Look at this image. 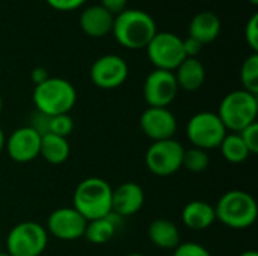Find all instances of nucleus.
Listing matches in <instances>:
<instances>
[{"mask_svg": "<svg viewBox=\"0 0 258 256\" xmlns=\"http://www.w3.org/2000/svg\"><path fill=\"white\" fill-rule=\"evenodd\" d=\"M112 33L119 45L128 50L147 48L157 33L154 18L141 9H125L113 20Z\"/></svg>", "mask_w": 258, "mask_h": 256, "instance_id": "1", "label": "nucleus"}, {"mask_svg": "<svg viewBox=\"0 0 258 256\" xmlns=\"http://www.w3.org/2000/svg\"><path fill=\"white\" fill-rule=\"evenodd\" d=\"M110 184L98 177H89L80 181L73 195V208L88 222L106 217L112 213Z\"/></svg>", "mask_w": 258, "mask_h": 256, "instance_id": "2", "label": "nucleus"}, {"mask_svg": "<svg viewBox=\"0 0 258 256\" xmlns=\"http://www.w3.org/2000/svg\"><path fill=\"white\" fill-rule=\"evenodd\" d=\"M216 220L227 228L248 229L257 220L258 207L254 196L245 190H230L224 193L215 205Z\"/></svg>", "mask_w": 258, "mask_h": 256, "instance_id": "3", "label": "nucleus"}, {"mask_svg": "<svg viewBox=\"0 0 258 256\" xmlns=\"http://www.w3.org/2000/svg\"><path fill=\"white\" fill-rule=\"evenodd\" d=\"M32 98L38 112L56 116L70 113L76 106L77 92L68 80L62 77H48L44 83L35 86Z\"/></svg>", "mask_w": 258, "mask_h": 256, "instance_id": "4", "label": "nucleus"}, {"mask_svg": "<svg viewBox=\"0 0 258 256\" xmlns=\"http://www.w3.org/2000/svg\"><path fill=\"white\" fill-rule=\"evenodd\" d=\"M218 116L225 125L227 131L239 133L248 125L257 122L258 98L243 89L227 94L218 109Z\"/></svg>", "mask_w": 258, "mask_h": 256, "instance_id": "5", "label": "nucleus"}, {"mask_svg": "<svg viewBox=\"0 0 258 256\" xmlns=\"http://www.w3.org/2000/svg\"><path fill=\"white\" fill-rule=\"evenodd\" d=\"M48 243L45 228L36 222L15 225L6 237V252L11 256H41Z\"/></svg>", "mask_w": 258, "mask_h": 256, "instance_id": "6", "label": "nucleus"}, {"mask_svg": "<svg viewBox=\"0 0 258 256\" xmlns=\"http://www.w3.org/2000/svg\"><path fill=\"white\" fill-rule=\"evenodd\" d=\"M227 133L228 131L219 119L218 113L213 112L195 113L186 127V134L192 146L204 151L219 148Z\"/></svg>", "mask_w": 258, "mask_h": 256, "instance_id": "7", "label": "nucleus"}, {"mask_svg": "<svg viewBox=\"0 0 258 256\" xmlns=\"http://www.w3.org/2000/svg\"><path fill=\"white\" fill-rule=\"evenodd\" d=\"M184 149L175 139L153 142L145 152V166L156 177H171L181 169Z\"/></svg>", "mask_w": 258, "mask_h": 256, "instance_id": "8", "label": "nucleus"}, {"mask_svg": "<svg viewBox=\"0 0 258 256\" xmlns=\"http://www.w3.org/2000/svg\"><path fill=\"white\" fill-rule=\"evenodd\" d=\"M147 54L156 69L175 71L186 59L183 50V38L172 32H159L147 45Z\"/></svg>", "mask_w": 258, "mask_h": 256, "instance_id": "9", "label": "nucleus"}, {"mask_svg": "<svg viewBox=\"0 0 258 256\" xmlns=\"http://www.w3.org/2000/svg\"><path fill=\"white\" fill-rule=\"evenodd\" d=\"M88 220L73 207H60L50 213L45 231L62 241H74L83 238Z\"/></svg>", "mask_w": 258, "mask_h": 256, "instance_id": "10", "label": "nucleus"}, {"mask_svg": "<svg viewBox=\"0 0 258 256\" xmlns=\"http://www.w3.org/2000/svg\"><path fill=\"white\" fill-rule=\"evenodd\" d=\"M144 100L148 107H168L178 94V84L172 71L154 69L144 81Z\"/></svg>", "mask_w": 258, "mask_h": 256, "instance_id": "11", "label": "nucleus"}, {"mask_svg": "<svg viewBox=\"0 0 258 256\" xmlns=\"http://www.w3.org/2000/svg\"><path fill=\"white\" fill-rule=\"evenodd\" d=\"M89 77L100 89H116L127 80L128 65L121 56L104 54L92 63Z\"/></svg>", "mask_w": 258, "mask_h": 256, "instance_id": "12", "label": "nucleus"}, {"mask_svg": "<svg viewBox=\"0 0 258 256\" xmlns=\"http://www.w3.org/2000/svg\"><path fill=\"white\" fill-rule=\"evenodd\" d=\"M142 133L153 142L174 139L177 118L168 107H148L139 119Z\"/></svg>", "mask_w": 258, "mask_h": 256, "instance_id": "13", "label": "nucleus"}, {"mask_svg": "<svg viewBox=\"0 0 258 256\" xmlns=\"http://www.w3.org/2000/svg\"><path fill=\"white\" fill-rule=\"evenodd\" d=\"M41 136L29 125L14 130L5 140V149L15 163H29L39 157Z\"/></svg>", "mask_w": 258, "mask_h": 256, "instance_id": "14", "label": "nucleus"}, {"mask_svg": "<svg viewBox=\"0 0 258 256\" xmlns=\"http://www.w3.org/2000/svg\"><path fill=\"white\" fill-rule=\"evenodd\" d=\"M144 202L145 193L138 183H122L112 192V213L122 219L141 211Z\"/></svg>", "mask_w": 258, "mask_h": 256, "instance_id": "15", "label": "nucleus"}, {"mask_svg": "<svg viewBox=\"0 0 258 256\" xmlns=\"http://www.w3.org/2000/svg\"><path fill=\"white\" fill-rule=\"evenodd\" d=\"M115 17L101 5H92L82 11L79 23L85 35L91 38H103L112 33Z\"/></svg>", "mask_w": 258, "mask_h": 256, "instance_id": "16", "label": "nucleus"}, {"mask_svg": "<svg viewBox=\"0 0 258 256\" xmlns=\"http://www.w3.org/2000/svg\"><path fill=\"white\" fill-rule=\"evenodd\" d=\"M181 220L190 231H206L216 222L215 205L206 201H190L181 211Z\"/></svg>", "mask_w": 258, "mask_h": 256, "instance_id": "17", "label": "nucleus"}, {"mask_svg": "<svg viewBox=\"0 0 258 256\" xmlns=\"http://www.w3.org/2000/svg\"><path fill=\"white\" fill-rule=\"evenodd\" d=\"M221 20L215 12L201 11L190 20L189 24V36L197 39L200 44L206 45L213 42L221 33Z\"/></svg>", "mask_w": 258, "mask_h": 256, "instance_id": "18", "label": "nucleus"}, {"mask_svg": "<svg viewBox=\"0 0 258 256\" xmlns=\"http://www.w3.org/2000/svg\"><path fill=\"white\" fill-rule=\"evenodd\" d=\"M178 89L195 92L203 88L206 81V68L198 57H186L174 71Z\"/></svg>", "mask_w": 258, "mask_h": 256, "instance_id": "19", "label": "nucleus"}, {"mask_svg": "<svg viewBox=\"0 0 258 256\" xmlns=\"http://www.w3.org/2000/svg\"><path fill=\"white\" fill-rule=\"evenodd\" d=\"M121 225H122V217L116 216L115 213H110L101 219L89 220L83 238H86L91 244H97V246L106 244L116 235Z\"/></svg>", "mask_w": 258, "mask_h": 256, "instance_id": "20", "label": "nucleus"}, {"mask_svg": "<svg viewBox=\"0 0 258 256\" xmlns=\"http://www.w3.org/2000/svg\"><path fill=\"white\" fill-rule=\"evenodd\" d=\"M150 241L165 250H174L181 243V235L177 225L168 219H156L148 226Z\"/></svg>", "mask_w": 258, "mask_h": 256, "instance_id": "21", "label": "nucleus"}, {"mask_svg": "<svg viewBox=\"0 0 258 256\" xmlns=\"http://www.w3.org/2000/svg\"><path fill=\"white\" fill-rule=\"evenodd\" d=\"M70 143L68 139L56 136V134H45L41 137L39 155L50 164H62L70 157Z\"/></svg>", "mask_w": 258, "mask_h": 256, "instance_id": "22", "label": "nucleus"}, {"mask_svg": "<svg viewBox=\"0 0 258 256\" xmlns=\"http://www.w3.org/2000/svg\"><path fill=\"white\" fill-rule=\"evenodd\" d=\"M219 149L222 152V157L231 164H242L251 155L239 133H227L222 143L219 145Z\"/></svg>", "mask_w": 258, "mask_h": 256, "instance_id": "23", "label": "nucleus"}, {"mask_svg": "<svg viewBox=\"0 0 258 256\" xmlns=\"http://www.w3.org/2000/svg\"><path fill=\"white\" fill-rule=\"evenodd\" d=\"M242 89L258 95V53H251L240 66Z\"/></svg>", "mask_w": 258, "mask_h": 256, "instance_id": "24", "label": "nucleus"}, {"mask_svg": "<svg viewBox=\"0 0 258 256\" xmlns=\"http://www.w3.org/2000/svg\"><path fill=\"white\" fill-rule=\"evenodd\" d=\"M209 166H210V157H209L207 151L195 148V146H192L189 149H184L181 167H184L187 172H190V174H203V172L207 170Z\"/></svg>", "mask_w": 258, "mask_h": 256, "instance_id": "25", "label": "nucleus"}, {"mask_svg": "<svg viewBox=\"0 0 258 256\" xmlns=\"http://www.w3.org/2000/svg\"><path fill=\"white\" fill-rule=\"evenodd\" d=\"M74 130V119L70 116V113L56 115L51 116L50 121V134H56L60 137H68Z\"/></svg>", "mask_w": 258, "mask_h": 256, "instance_id": "26", "label": "nucleus"}, {"mask_svg": "<svg viewBox=\"0 0 258 256\" xmlns=\"http://www.w3.org/2000/svg\"><path fill=\"white\" fill-rule=\"evenodd\" d=\"M172 256H212L210 252L195 243V241H186V243H180L175 249H174V255Z\"/></svg>", "mask_w": 258, "mask_h": 256, "instance_id": "27", "label": "nucleus"}, {"mask_svg": "<svg viewBox=\"0 0 258 256\" xmlns=\"http://www.w3.org/2000/svg\"><path fill=\"white\" fill-rule=\"evenodd\" d=\"M50 121H51V116L35 110V113L30 118V125L29 127L42 137L45 134H50Z\"/></svg>", "mask_w": 258, "mask_h": 256, "instance_id": "28", "label": "nucleus"}, {"mask_svg": "<svg viewBox=\"0 0 258 256\" xmlns=\"http://www.w3.org/2000/svg\"><path fill=\"white\" fill-rule=\"evenodd\" d=\"M242 140L245 142L246 148L249 149L251 155L258 152V122H254L251 125H248L246 128H243L242 131H239Z\"/></svg>", "mask_w": 258, "mask_h": 256, "instance_id": "29", "label": "nucleus"}, {"mask_svg": "<svg viewBox=\"0 0 258 256\" xmlns=\"http://www.w3.org/2000/svg\"><path fill=\"white\" fill-rule=\"evenodd\" d=\"M245 39L252 53H258V14H254L245 26Z\"/></svg>", "mask_w": 258, "mask_h": 256, "instance_id": "30", "label": "nucleus"}, {"mask_svg": "<svg viewBox=\"0 0 258 256\" xmlns=\"http://www.w3.org/2000/svg\"><path fill=\"white\" fill-rule=\"evenodd\" d=\"M47 5L56 11H60V12H71V11H76L79 8H82L86 0H45Z\"/></svg>", "mask_w": 258, "mask_h": 256, "instance_id": "31", "label": "nucleus"}, {"mask_svg": "<svg viewBox=\"0 0 258 256\" xmlns=\"http://www.w3.org/2000/svg\"><path fill=\"white\" fill-rule=\"evenodd\" d=\"M101 3V6L106 9V11H109L113 17H116V15H119L122 11H125L127 9V2L128 0H100Z\"/></svg>", "mask_w": 258, "mask_h": 256, "instance_id": "32", "label": "nucleus"}, {"mask_svg": "<svg viewBox=\"0 0 258 256\" xmlns=\"http://www.w3.org/2000/svg\"><path fill=\"white\" fill-rule=\"evenodd\" d=\"M183 50H184L186 57H197L203 50V44H200L197 39L187 36L186 39H183Z\"/></svg>", "mask_w": 258, "mask_h": 256, "instance_id": "33", "label": "nucleus"}, {"mask_svg": "<svg viewBox=\"0 0 258 256\" xmlns=\"http://www.w3.org/2000/svg\"><path fill=\"white\" fill-rule=\"evenodd\" d=\"M48 77H50V75H48L47 69H45V68H42V66H36V68H33V71H32V74H30V78H32V81L35 83V86H38V84L44 83Z\"/></svg>", "mask_w": 258, "mask_h": 256, "instance_id": "34", "label": "nucleus"}, {"mask_svg": "<svg viewBox=\"0 0 258 256\" xmlns=\"http://www.w3.org/2000/svg\"><path fill=\"white\" fill-rule=\"evenodd\" d=\"M5 134H3V130H2V127H0V152L5 149Z\"/></svg>", "mask_w": 258, "mask_h": 256, "instance_id": "35", "label": "nucleus"}, {"mask_svg": "<svg viewBox=\"0 0 258 256\" xmlns=\"http://www.w3.org/2000/svg\"><path fill=\"white\" fill-rule=\"evenodd\" d=\"M239 256H258V253L255 250H245V252H242Z\"/></svg>", "mask_w": 258, "mask_h": 256, "instance_id": "36", "label": "nucleus"}, {"mask_svg": "<svg viewBox=\"0 0 258 256\" xmlns=\"http://www.w3.org/2000/svg\"><path fill=\"white\" fill-rule=\"evenodd\" d=\"M0 256H11L6 250H0Z\"/></svg>", "mask_w": 258, "mask_h": 256, "instance_id": "37", "label": "nucleus"}, {"mask_svg": "<svg viewBox=\"0 0 258 256\" xmlns=\"http://www.w3.org/2000/svg\"><path fill=\"white\" fill-rule=\"evenodd\" d=\"M2 110H3V100H2V97H0V115H2Z\"/></svg>", "mask_w": 258, "mask_h": 256, "instance_id": "38", "label": "nucleus"}, {"mask_svg": "<svg viewBox=\"0 0 258 256\" xmlns=\"http://www.w3.org/2000/svg\"><path fill=\"white\" fill-rule=\"evenodd\" d=\"M249 3H251V5H254V6H257L258 0H249Z\"/></svg>", "mask_w": 258, "mask_h": 256, "instance_id": "39", "label": "nucleus"}, {"mask_svg": "<svg viewBox=\"0 0 258 256\" xmlns=\"http://www.w3.org/2000/svg\"><path fill=\"white\" fill-rule=\"evenodd\" d=\"M125 256H145V255H142V253H128V255H125Z\"/></svg>", "mask_w": 258, "mask_h": 256, "instance_id": "40", "label": "nucleus"}]
</instances>
